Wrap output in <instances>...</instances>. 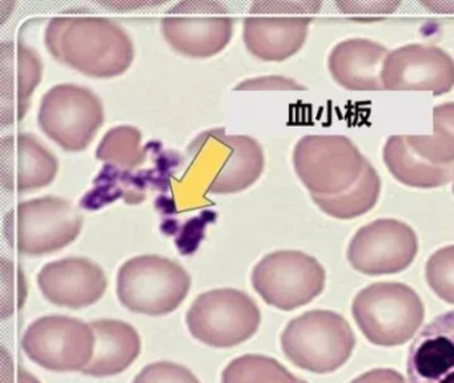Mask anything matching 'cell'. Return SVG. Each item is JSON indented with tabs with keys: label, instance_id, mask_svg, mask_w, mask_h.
I'll list each match as a JSON object with an SVG mask.
<instances>
[{
	"label": "cell",
	"instance_id": "cell-4",
	"mask_svg": "<svg viewBox=\"0 0 454 383\" xmlns=\"http://www.w3.org/2000/svg\"><path fill=\"white\" fill-rule=\"evenodd\" d=\"M191 277L184 268L155 254L137 255L119 269L116 293L121 305L134 313L164 316L187 297Z\"/></svg>",
	"mask_w": 454,
	"mask_h": 383
},
{
	"label": "cell",
	"instance_id": "cell-33",
	"mask_svg": "<svg viewBox=\"0 0 454 383\" xmlns=\"http://www.w3.org/2000/svg\"><path fill=\"white\" fill-rule=\"evenodd\" d=\"M453 193H454V180H453Z\"/></svg>",
	"mask_w": 454,
	"mask_h": 383
},
{
	"label": "cell",
	"instance_id": "cell-21",
	"mask_svg": "<svg viewBox=\"0 0 454 383\" xmlns=\"http://www.w3.org/2000/svg\"><path fill=\"white\" fill-rule=\"evenodd\" d=\"M382 160L393 177L411 188H440L454 180V164L442 167L427 161L413 151L403 135L387 137Z\"/></svg>",
	"mask_w": 454,
	"mask_h": 383
},
{
	"label": "cell",
	"instance_id": "cell-20",
	"mask_svg": "<svg viewBox=\"0 0 454 383\" xmlns=\"http://www.w3.org/2000/svg\"><path fill=\"white\" fill-rule=\"evenodd\" d=\"M94 332V354L82 370L91 377H111L129 369L139 356L142 343L134 326L118 319L90 322Z\"/></svg>",
	"mask_w": 454,
	"mask_h": 383
},
{
	"label": "cell",
	"instance_id": "cell-29",
	"mask_svg": "<svg viewBox=\"0 0 454 383\" xmlns=\"http://www.w3.org/2000/svg\"><path fill=\"white\" fill-rule=\"evenodd\" d=\"M236 90H302V87L299 82L292 79H286L283 76H262L257 79H249L240 82Z\"/></svg>",
	"mask_w": 454,
	"mask_h": 383
},
{
	"label": "cell",
	"instance_id": "cell-30",
	"mask_svg": "<svg viewBox=\"0 0 454 383\" xmlns=\"http://www.w3.org/2000/svg\"><path fill=\"white\" fill-rule=\"evenodd\" d=\"M400 2H339L337 7L348 15H379V13H392L400 5Z\"/></svg>",
	"mask_w": 454,
	"mask_h": 383
},
{
	"label": "cell",
	"instance_id": "cell-22",
	"mask_svg": "<svg viewBox=\"0 0 454 383\" xmlns=\"http://www.w3.org/2000/svg\"><path fill=\"white\" fill-rule=\"evenodd\" d=\"M231 149V156L208 188L211 194H231L254 185L265 167L264 151L249 136H225L220 138Z\"/></svg>",
	"mask_w": 454,
	"mask_h": 383
},
{
	"label": "cell",
	"instance_id": "cell-7",
	"mask_svg": "<svg viewBox=\"0 0 454 383\" xmlns=\"http://www.w3.org/2000/svg\"><path fill=\"white\" fill-rule=\"evenodd\" d=\"M317 2H256L244 20L247 50L264 61H284L296 55L308 36Z\"/></svg>",
	"mask_w": 454,
	"mask_h": 383
},
{
	"label": "cell",
	"instance_id": "cell-1",
	"mask_svg": "<svg viewBox=\"0 0 454 383\" xmlns=\"http://www.w3.org/2000/svg\"><path fill=\"white\" fill-rule=\"evenodd\" d=\"M44 43L59 63L97 79L121 76L135 56L126 29L102 16H57L47 24Z\"/></svg>",
	"mask_w": 454,
	"mask_h": 383
},
{
	"label": "cell",
	"instance_id": "cell-26",
	"mask_svg": "<svg viewBox=\"0 0 454 383\" xmlns=\"http://www.w3.org/2000/svg\"><path fill=\"white\" fill-rule=\"evenodd\" d=\"M97 157L115 167H140L147 159V148L142 146V133L135 127L121 125L106 133L97 149Z\"/></svg>",
	"mask_w": 454,
	"mask_h": 383
},
{
	"label": "cell",
	"instance_id": "cell-10",
	"mask_svg": "<svg viewBox=\"0 0 454 383\" xmlns=\"http://www.w3.org/2000/svg\"><path fill=\"white\" fill-rule=\"evenodd\" d=\"M251 281L268 305L289 311L312 302L323 293L325 270L307 253L278 250L254 266Z\"/></svg>",
	"mask_w": 454,
	"mask_h": 383
},
{
	"label": "cell",
	"instance_id": "cell-19",
	"mask_svg": "<svg viewBox=\"0 0 454 383\" xmlns=\"http://www.w3.org/2000/svg\"><path fill=\"white\" fill-rule=\"evenodd\" d=\"M387 48L373 40L353 37L334 45L328 68L337 84L348 90H382L381 72Z\"/></svg>",
	"mask_w": 454,
	"mask_h": 383
},
{
	"label": "cell",
	"instance_id": "cell-27",
	"mask_svg": "<svg viewBox=\"0 0 454 383\" xmlns=\"http://www.w3.org/2000/svg\"><path fill=\"white\" fill-rule=\"evenodd\" d=\"M425 276L430 289L441 300L454 305V245L438 249L430 255Z\"/></svg>",
	"mask_w": 454,
	"mask_h": 383
},
{
	"label": "cell",
	"instance_id": "cell-31",
	"mask_svg": "<svg viewBox=\"0 0 454 383\" xmlns=\"http://www.w3.org/2000/svg\"><path fill=\"white\" fill-rule=\"evenodd\" d=\"M2 383H41L23 367L14 363L6 350L2 351Z\"/></svg>",
	"mask_w": 454,
	"mask_h": 383
},
{
	"label": "cell",
	"instance_id": "cell-2",
	"mask_svg": "<svg viewBox=\"0 0 454 383\" xmlns=\"http://www.w3.org/2000/svg\"><path fill=\"white\" fill-rule=\"evenodd\" d=\"M83 217L70 199L38 197L20 202L7 213L4 234L10 247L20 254L58 252L78 238Z\"/></svg>",
	"mask_w": 454,
	"mask_h": 383
},
{
	"label": "cell",
	"instance_id": "cell-23",
	"mask_svg": "<svg viewBox=\"0 0 454 383\" xmlns=\"http://www.w3.org/2000/svg\"><path fill=\"white\" fill-rule=\"evenodd\" d=\"M380 192L381 178L373 165L368 162L363 175L352 188L337 196H312V199L325 215L337 220H353L376 207Z\"/></svg>",
	"mask_w": 454,
	"mask_h": 383
},
{
	"label": "cell",
	"instance_id": "cell-9",
	"mask_svg": "<svg viewBox=\"0 0 454 383\" xmlns=\"http://www.w3.org/2000/svg\"><path fill=\"white\" fill-rule=\"evenodd\" d=\"M103 121L102 101L82 85H55L44 93L39 106V127L67 152L84 151L94 141Z\"/></svg>",
	"mask_w": 454,
	"mask_h": 383
},
{
	"label": "cell",
	"instance_id": "cell-18",
	"mask_svg": "<svg viewBox=\"0 0 454 383\" xmlns=\"http://www.w3.org/2000/svg\"><path fill=\"white\" fill-rule=\"evenodd\" d=\"M43 74V64L35 50L22 42H4L0 53L2 120L12 124L23 119L33 93Z\"/></svg>",
	"mask_w": 454,
	"mask_h": 383
},
{
	"label": "cell",
	"instance_id": "cell-8",
	"mask_svg": "<svg viewBox=\"0 0 454 383\" xmlns=\"http://www.w3.org/2000/svg\"><path fill=\"white\" fill-rule=\"evenodd\" d=\"M191 334L214 348H233L256 334L262 314L247 293L215 289L196 298L185 316Z\"/></svg>",
	"mask_w": 454,
	"mask_h": 383
},
{
	"label": "cell",
	"instance_id": "cell-15",
	"mask_svg": "<svg viewBox=\"0 0 454 383\" xmlns=\"http://www.w3.org/2000/svg\"><path fill=\"white\" fill-rule=\"evenodd\" d=\"M38 286L47 301L63 308L94 305L107 289L105 270L84 257L52 261L38 273Z\"/></svg>",
	"mask_w": 454,
	"mask_h": 383
},
{
	"label": "cell",
	"instance_id": "cell-3",
	"mask_svg": "<svg viewBox=\"0 0 454 383\" xmlns=\"http://www.w3.org/2000/svg\"><path fill=\"white\" fill-rule=\"evenodd\" d=\"M352 314L363 334L374 345L408 342L424 321L421 298L401 282H376L364 287L352 303Z\"/></svg>",
	"mask_w": 454,
	"mask_h": 383
},
{
	"label": "cell",
	"instance_id": "cell-13",
	"mask_svg": "<svg viewBox=\"0 0 454 383\" xmlns=\"http://www.w3.org/2000/svg\"><path fill=\"white\" fill-rule=\"evenodd\" d=\"M419 252V239L408 223L379 218L356 231L348 247V261L368 276L395 274L411 266Z\"/></svg>",
	"mask_w": 454,
	"mask_h": 383
},
{
	"label": "cell",
	"instance_id": "cell-28",
	"mask_svg": "<svg viewBox=\"0 0 454 383\" xmlns=\"http://www.w3.org/2000/svg\"><path fill=\"white\" fill-rule=\"evenodd\" d=\"M134 383H200L198 378L182 364L174 362H155L145 366L135 377Z\"/></svg>",
	"mask_w": 454,
	"mask_h": 383
},
{
	"label": "cell",
	"instance_id": "cell-25",
	"mask_svg": "<svg viewBox=\"0 0 454 383\" xmlns=\"http://www.w3.org/2000/svg\"><path fill=\"white\" fill-rule=\"evenodd\" d=\"M222 383H307L292 375L270 356L247 354L230 362L222 375Z\"/></svg>",
	"mask_w": 454,
	"mask_h": 383
},
{
	"label": "cell",
	"instance_id": "cell-16",
	"mask_svg": "<svg viewBox=\"0 0 454 383\" xmlns=\"http://www.w3.org/2000/svg\"><path fill=\"white\" fill-rule=\"evenodd\" d=\"M57 157L35 136L14 133L2 140L0 175L4 188L15 193L44 188L58 175Z\"/></svg>",
	"mask_w": 454,
	"mask_h": 383
},
{
	"label": "cell",
	"instance_id": "cell-6",
	"mask_svg": "<svg viewBox=\"0 0 454 383\" xmlns=\"http://www.w3.org/2000/svg\"><path fill=\"white\" fill-rule=\"evenodd\" d=\"M368 159L347 136L308 135L294 146V167L310 196L331 197L352 188Z\"/></svg>",
	"mask_w": 454,
	"mask_h": 383
},
{
	"label": "cell",
	"instance_id": "cell-32",
	"mask_svg": "<svg viewBox=\"0 0 454 383\" xmlns=\"http://www.w3.org/2000/svg\"><path fill=\"white\" fill-rule=\"evenodd\" d=\"M422 5L434 12L454 13V2H422Z\"/></svg>",
	"mask_w": 454,
	"mask_h": 383
},
{
	"label": "cell",
	"instance_id": "cell-11",
	"mask_svg": "<svg viewBox=\"0 0 454 383\" xmlns=\"http://www.w3.org/2000/svg\"><path fill=\"white\" fill-rule=\"evenodd\" d=\"M161 32L180 55L211 58L222 52L232 39L233 20L220 3L190 0L167 11Z\"/></svg>",
	"mask_w": 454,
	"mask_h": 383
},
{
	"label": "cell",
	"instance_id": "cell-12",
	"mask_svg": "<svg viewBox=\"0 0 454 383\" xmlns=\"http://www.w3.org/2000/svg\"><path fill=\"white\" fill-rule=\"evenodd\" d=\"M94 332L90 324L67 316L41 317L23 335L26 356L51 371L83 370L94 354Z\"/></svg>",
	"mask_w": 454,
	"mask_h": 383
},
{
	"label": "cell",
	"instance_id": "cell-17",
	"mask_svg": "<svg viewBox=\"0 0 454 383\" xmlns=\"http://www.w3.org/2000/svg\"><path fill=\"white\" fill-rule=\"evenodd\" d=\"M409 383H454V310L419 330L406 358Z\"/></svg>",
	"mask_w": 454,
	"mask_h": 383
},
{
	"label": "cell",
	"instance_id": "cell-5",
	"mask_svg": "<svg viewBox=\"0 0 454 383\" xmlns=\"http://www.w3.org/2000/svg\"><path fill=\"white\" fill-rule=\"evenodd\" d=\"M355 335L340 314L312 310L292 319L281 334V348L300 369L325 374L341 367L355 348Z\"/></svg>",
	"mask_w": 454,
	"mask_h": 383
},
{
	"label": "cell",
	"instance_id": "cell-14",
	"mask_svg": "<svg viewBox=\"0 0 454 383\" xmlns=\"http://www.w3.org/2000/svg\"><path fill=\"white\" fill-rule=\"evenodd\" d=\"M387 90H427L434 96L454 88V59L442 48L408 44L387 53L381 72Z\"/></svg>",
	"mask_w": 454,
	"mask_h": 383
},
{
	"label": "cell",
	"instance_id": "cell-24",
	"mask_svg": "<svg viewBox=\"0 0 454 383\" xmlns=\"http://www.w3.org/2000/svg\"><path fill=\"white\" fill-rule=\"evenodd\" d=\"M419 156L434 165L454 164V103L440 104L433 109L432 135L406 136Z\"/></svg>",
	"mask_w": 454,
	"mask_h": 383
}]
</instances>
